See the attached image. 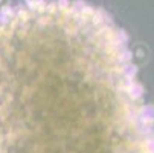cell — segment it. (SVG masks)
<instances>
[{
    "instance_id": "1",
    "label": "cell",
    "mask_w": 154,
    "mask_h": 153,
    "mask_svg": "<svg viewBox=\"0 0 154 153\" xmlns=\"http://www.w3.org/2000/svg\"><path fill=\"white\" fill-rule=\"evenodd\" d=\"M0 153H154V110L127 34L82 0L0 11Z\"/></svg>"
}]
</instances>
